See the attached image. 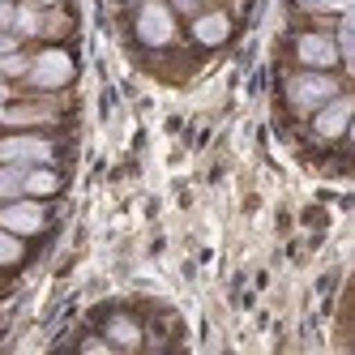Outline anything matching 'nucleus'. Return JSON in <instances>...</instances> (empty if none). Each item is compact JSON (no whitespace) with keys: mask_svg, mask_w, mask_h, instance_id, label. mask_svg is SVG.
I'll list each match as a JSON object with an SVG mask.
<instances>
[{"mask_svg":"<svg viewBox=\"0 0 355 355\" xmlns=\"http://www.w3.org/2000/svg\"><path fill=\"white\" fill-rule=\"evenodd\" d=\"M133 39L146 52H167V47H175L180 31H175V13H171L167 0H141L137 13H133Z\"/></svg>","mask_w":355,"mask_h":355,"instance_id":"nucleus-1","label":"nucleus"},{"mask_svg":"<svg viewBox=\"0 0 355 355\" xmlns=\"http://www.w3.org/2000/svg\"><path fill=\"white\" fill-rule=\"evenodd\" d=\"M283 90H287V107H291V112L313 116V112L325 103V98H334V94L343 90V82L329 78L325 69H309V73H291Z\"/></svg>","mask_w":355,"mask_h":355,"instance_id":"nucleus-2","label":"nucleus"},{"mask_svg":"<svg viewBox=\"0 0 355 355\" xmlns=\"http://www.w3.org/2000/svg\"><path fill=\"white\" fill-rule=\"evenodd\" d=\"M26 82L35 90H64L73 82V56L64 52V47H43L39 56H31Z\"/></svg>","mask_w":355,"mask_h":355,"instance_id":"nucleus-3","label":"nucleus"},{"mask_svg":"<svg viewBox=\"0 0 355 355\" xmlns=\"http://www.w3.org/2000/svg\"><path fill=\"white\" fill-rule=\"evenodd\" d=\"M351 112H355V98L347 90H338L334 98H325V103L313 112V137L317 141H338V137H347Z\"/></svg>","mask_w":355,"mask_h":355,"instance_id":"nucleus-4","label":"nucleus"},{"mask_svg":"<svg viewBox=\"0 0 355 355\" xmlns=\"http://www.w3.org/2000/svg\"><path fill=\"white\" fill-rule=\"evenodd\" d=\"M0 163H17V167L52 163V141L39 137V133H13V137H0Z\"/></svg>","mask_w":355,"mask_h":355,"instance_id":"nucleus-5","label":"nucleus"},{"mask_svg":"<svg viewBox=\"0 0 355 355\" xmlns=\"http://www.w3.org/2000/svg\"><path fill=\"white\" fill-rule=\"evenodd\" d=\"M43 223H47V214H43L39 201L13 197V201H5V206H0V227H5V232H13V236H35V232H43Z\"/></svg>","mask_w":355,"mask_h":355,"instance_id":"nucleus-6","label":"nucleus"},{"mask_svg":"<svg viewBox=\"0 0 355 355\" xmlns=\"http://www.w3.org/2000/svg\"><path fill=\"white\" fill-rule=\"evenodd\" d=\"M193 39H197V47H206V52L223 47L227 39H232V13H223V9H201V13L193 17Z\"/></svg>","mask_w":355,"mask_h":355,"instance_id":"nucleus-7","label":"nucleus"},{"mask_svg":"<svg viewBox=\"0 0 355 355\" xmlns=\"http://www.w3.org/2000/svg\"><path fill=\"white\" fill-rule=\"evenodd\" d=\"M295 60L304 64V69H334V64H343L338 60V47H334V39L329 35H300L295 39Z\"/></svg>","mask_w":355,"mask_h":355,"instance_id":"nucleus-8","label":"nucleus"},{"mask_svg":"<svg viewBox=\"0 0 355 355\" xmlns=\"http://www.w3.org/2000/svg\"><path fill=\"white\" fill-rule=\"evenodd\" d=\"M60 189V175L52 167H26V180H21V193L31 197H52Z\"/></svg>","mask_w":355,"mask_h":355,"instance_id":"nucleus-9","label":"nucleus"},{"mask_svg":"<svg viewBox=\"0 0 355 355\" xmlns=\"http://www.w3.org/2000/svg\"><path fill=\"white\" fill-rule=\"evenodd\" d=\"M107 343H112V347H124V351L141 347V325L129 321V317H112V321H107Z\"/></svg>","mask_w":355,"mask_h":355,"instance_id":"nucleus-10","label":"nucleus"},{"mask_svg":"<svg viewBox=\"0 0 355 355\" xmlns=\"http://www.w3.org/2000/svg\"><path fill=\"white\" fill-rule=\"evenodd\" d=\"M39 26H43V9H35L31 0L13 5V35L17 39H39Z\"/></svg>","mask_w":355,"mask_h":355,"instance_id":"nucleus-11","label":"nucleus"},{"mask_svg":"<svg viewBox=\"0 0 355 355\" xmlns=\"http://www.w3.org/2000/svg\"><path fill=\"white\" fill-rule=\"evenodd\" d=\"M21 180H26V167H17V163H0V201L21 197Z\"/></svg>","mask_w":355,"mask_h":355,"instance_id":"nucleus-12","label":"nucleus"},{"mask_svg":"<svg viewBox=\"0 0 355 355\" xmlns=\"http://www.w3.org/2000/svg\"><path fill=\"white\" fill-rule=\"evenodd\" d=\"M26 69H31V56L21 52V47L0 56V78H26Z\"/></svg>","mask_w":355,"mask_h":355,"instance_id":"nucleus-13","label":"nucleus"},{"mask_svg":"<svg viewBox=\"0 0 355 355\" xmlns=\"http://www.w3.org/2000/svg\"><path fill=\"white\" fill-rule=\"evenodd\" d=\"M21 252H26V248H21V240H17L13 232H5V227H0V266H17V261H21Z\"/></svg>","mask_w":355,"mask_h":355,"instance_id":"nucleus-14","label":"nucleus"},{"mask_svg":"<svg viewBox=\"0 0 355 355\" xmlns=\"http://www.w3.org/2000/svg\"><path fill=\"white\" fill-rule=\"evenodd\" d=\"M304 13H351L355 0H295Z\"/></svg>","mask_w":355,"mask_h":355,"instance_id":"nucleus-15","label":"nucleus"},{"mask_svg":"<svg viewBox=\"0 0 355 355\" xmlns=\"http://www.w3.org/2000/svg\"><path fill=\"white\" fill-rule=\"evenodd\" d=\"M171 5V13H184V17H197L201 13V5H206V0H167Z\"/></svg>","mask_w":355,"mask_h":355,"instance_id":"nucleus-16","label":"nucleus"},{"mask_svg":"<svg viewBox=\"0 0 355 355\" xmlns=\"http://www.w3.org/2000/svg\"><path fill=\"white\" fill-rule=\"evenodd\" d=\"M0 31H13V0H0Z\"/></svg>","mask_w":355,"mask_h":355,"instance_id":"nucleus-17","label":"nucleus"},{"mask_svg":"<svg viewBox=\"0 0 355 355\" xmlns=\"http://www.w3.org/2000/svg\"><path fill=\"white\" fill-rule=\"evenodd\" d=\"M35 9H52V5H60V0H31Z\"/></svg>","mask_w":355,"mask_h":355,"instance_id":"nucleus-18","label":"nucleus"},{"mask_svg":"<svg viewBox=\"0 0 355 355\" xmlns=\"http://www.w3.org/2000/svg\"><path fill=\"white\" fill-rule=\"evenodd\" d=\"M206 5H218V0H206Z\"/></svg>","mask_w":355,"mask_h":355,"instance_id":"nucleus-19","label":"nucleus"}]
</instances>
